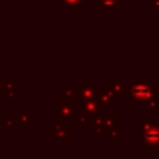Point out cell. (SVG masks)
<instances>
[{
  "label": "cell",
  "instance_id": "cell-1",
  "mask_svg": "<svg viewBox=\"0 0 159 159\" xmlns=\"http://www.w3.org/2000/svg\"><path fill=\"white\" fill-rule=\"evenodd\" d=\"M152 89L153 87L150 86L149 82H143V81L133 82L128 87V94L134 102H144L149 98Z\"/></svg>",
  "mask_w": 159,
  "mask_h": 159
},
{
  "label": "cell",
  "instance_id": "cell-2",
  "mask_svg": "<svg viewBox=\"0 0 159 159\" xmlns=\"http://www.w3.org/2000/svg\"><path fill=\"white\" fill-rule=\"evenodd\" d=\"M77 89H78V99L80 101H87V99L97 98L98 87L94 86L91 81L82 82L81 86H77Z\"/></svg>",
  "mask_w": 159,
  "mask_h": 159
},
{
  "label": "cell",
  "instance_id": "cell-3",
  "mask_svg": "<svg viewBox=\"0 0 159 159\" xmlns=\"http://www.w3.org/2000/svg\"><path fill=\"white\" fill-rule=\"evenodd\" d=\"M114 93L112 92L109 84L106 86L102 91H98L97 94V101L102 108H113L116 106V99H114Z\"/></svg>",
  "mask_w": 159,
  "mask_h": 159
},
{
  "label": "cell",
  "instance_id": "cell-4",
  "mask_svg": "<svg viewBox=\"0 0 159 159\" xmlns=\"http://www.w3.org/2000/svg\"><path fill=\"white\" fill-rule=\"evenodd\" d=\"M53 140H70V127L63 123L62 118L53 122Z\"/></svg>",
  "mask_w": 159,
  "mask_h": 159
},
{
  "label": "cell",
  "instance_id": "cell-5",
  "mask_svg": "<svg viewBox=\"0 0 159 159\" xmlns=\"http://www.w3.org/2000/svg\"><path fill=\"white\" fill-rule=\"evenodd\" d=\"M53 113H57L60 118L62 119H75V102L71 101H63L58 104L56 109H53Z\"/></svg>",
  "mask_w": 159,
  "mask_h": 159
},
{
  "label": "cell",
  "instance_id": "cell-6",
  "mask_svg": "<svg viewBox=\"0 0 159 159\" xmlns=\"http://www.w3.org/2000/svg\"><path fill=\"white\" fill-rule=\"evenodd\" d=\"M82 113H84L88 119H93L97 114H101L102 113V107L99 106L97 98H93V99H87V101H83L82 103Z\"/></svg>",
  "mask_w": 159,
  "mask_h": 159
},
{
  "label": "cell",
  "instance_id": "cell-7",
  "mask_svg": "<svg viewBox=\"0 0 159 159\" xmlns=\"http://www.w3.org/2000/svg\"><path fill=\"white\" fill-rule=\"evenodd\" d=\"M144 107L147 109H149V113H159V86L153 87L152 93L149 96V98L147 101L143 102Z\"/></svg>",
  "mask_w": 159,
  "mask_h": 159
},
{
  "label": "cell",
  "instance_id": "cell-8",
  "mask_svg": "<svg viewBox=\"0 0 159 159\" xmlns=\"http://www.w3.org/2000/svg\"><path fill=\"white\" fill-rule=\"evenodd\" d=\"M144 145L147 147H155L159 144V125L154 124L150 129H148L144 135Z\"/></svg>",
  "mask_w": 159,
  "mask_h": 159
},
{
  "label": "cell",
  "instance_id": "cell-9",
  "mask_svg": "<svg viewBox=\"0 0 159 159\" xmlns=\"http://www.w3.org/2000/svg\"><path fill=\"white\" fill-rule=\"evenodd\" d=\"M2 84L5 86V94L9 98V102H17L19 101V89L17 86H15L12 82H2Z\"/></svg>",
  "mask_w": 159,
  "mask_h": 159
},
{
  "label": "cell",
  "instance_id": "cell-10",
  "mask_svg": "<svg viewBox=\"0 0 159 159\" xmlns=\"http://www.w3.org/2000/svg\"><path fill=\"white\" fill-rule=\"evenodd\" d=\"M109 87H111L112 92L114 93V96H118V97L125 96V92H127L125 81H111Z\"/></svg>",
  "mask_w": 159,
  "mask_h": 159
},
{
  "label": "cell",
  "instance_id": "cell-11",
  "mask_svg": "<svg viewBox=\"0 0 159 159\" xmlns=\"http://www.w3.org/2000/svg\"><path fill=\"white\" fill-rule=\"evenodd\" d=\"M60 96L61 97H65V101H71V102H77L80 101L78 99V89H77V86H71L68 88H66L65 91L60 92Z\"/></svg>",
  "mask_w": 159,
  "mask_h": 159
},
{
  "label": "cell",
  "instance_id": "cell-12",
  "mask_svg": "<svg viewBox=\"0 0 159 159\" xmlns=\"http://www.w3.org/2000/svg\"><path fill=\"white\" fill-rule=\"evenodd\" d=\"M154 120H148V119H140L138 120V135L139 137H143L144 133L150 129L153 125H154Z\"/></svg>",
  "mask_w": 159,
  "mask_h": 159
},
{
  "label": "cell",
  "instance_id": "cell-13",
  "mask_svg": "<svg viewBox=\"0 0 159 159\" xmlns=\"http://www.w3.org/2000/svg\"><path fill=\"white\" fill-rule=\"evenodd\" d=\"M17 124H30V112H29V109H24V108H21L20 109V114H19V119H17V122H16Z\"/></svg>",
  "mask_w": 159,
  "mask_h": 159
},
{
  "label": "cell",
  "instance_id": "cell-14",
  "mask_svg": "<svg viewBox=\"0 0 159 159\" xmlns=\"http://www.w3.org/2000/svg\"><path fill=\"white\" fill-rule=\"evenodd\" d=\"M88 0H60V6H86Z\"/></svg>",
  "mask_w": 159,
  "mask_h": 159
},
{
  "label": "cell",
  "instance_id": "cell-15",
  "mask_svg": "<svg viewBox=\"0 0 159 159\" xmlns=\"http://www.w3.org/2000/svg\"><path fill=\"white\" fill-rule=\"evenodd\" d=\"M15 123H16V122H15V119H14V116L10 113V114L7 116V119L5 120V123H4V125H2V129H4V130H12Z\"/></svg>",
  "mask_w": 159,
  "mask_h": 159
},
{
  "label": "cell",
  "instance_id": "cell-16",
  "mask_svg": "<svg viewBox=\"0 0 159 159\" xmlns=\"http://www.w3.org/2000/svg\"><path fill=\"white\" fill-rule=\"evenodd\" d=\"M101 6H120V0H98Z\"/></svg>",
  "mask_w": 159,
  "mask_h": 159
},
{
  "label": "cell",
  "instance_id": "cell-17",
  "mask_svg": "<svg viewBox=\"0 0 159 159\" xmlns=\"http://www.w3.org/2000/svg\"><path fill=\"white\" fill-rule=\"evenodd\" d=\"M87 119H88V117H87L84 113H80V114L75 116V120H76V124H78V125L86 124V123H87Z\"/></svg>",
  "mask_w": 159,
  "mask_h": 159
},
{
  "label": "cell",
  "instance_id": "cell-18",
  "mask_svg": "<svg viewBox=\"0 0 159 159\" xmlns=\"http://www.w3.org/2000/svg\"><path fill=\"white\" fill-rule=\"evenodd\" d=\"M150 6H159V0H149Z\"/></svg>",
  "mask_w": 159,
  "mask_h": 159
},
{
  "label": "cell",
  "instance_id": "cell-19",
  "mask_svg": "<svg viewBox=\"0 0 159 159\" xmlns=\"http://www.w3.org/2000/svg\"><path fill=\"white\" fill-rule=\"evenodd\" d=\"M2 2H4V0H0V5H2Z\"/></svg>",
  "mask_w": 159,
  "mask_h": 159
}]
</instances>
